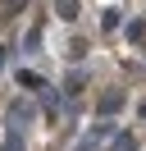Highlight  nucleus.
Here are the masks:
<instances>
[{
	"mask_svg": "<svg viewBox=\"0 0 146 151\" xmlns=\"http://www.w3.org/2000/svg\"><path fill=\"white\" fill-rule=\"evenodd\" d=\"M0 151H23V137H18V128H9V137H5V147Z\"/></svg>",
	"mask_w": 146,
	"mask_h": 151,
	"instance_id": "nucleus-1",
	"label": "nucleus"
},
{
	"mask_svg": "<svg viewBox=\"0 0 146 151\" xmlns=\"http://www.w3.org/2000/svg\"><path fill=\"white\" fill-rule=\"evenodd\" d=\"M59 19H78V0H59Z\"/></svg>",
	"mask_w": 146,
	"mask_h": 151,
	"instance_id": "nucleus-2",
	"label": "nucleus"
},
{
	"mask_svg": "<svg viewBox=\"0 0 146 151\" xmlns=\"http://www.w3.org/2000/svg\"><path fill=\"white\" fill-rule=\"evenodd\" d=\"M18 83H23L27 92H36V87H41V78H36V73H18Z\"/></svg>",
	"mask_w": 146,
	"mask_h": 151,
	"instance_id": "nucleus-3",
	"label": "nucleus"
}]
</instances>
